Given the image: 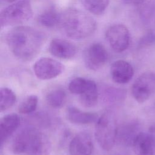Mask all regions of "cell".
Returning <instances> with one entry per match:
<instances>
[{
	"mask_svg": "<svg viewBox=\"0 0 155 155\" xmlns=\"http://www.w3.org/2000/svg\"><path fill=\"white\" fill-rule=\"evenodd\" d=\"M45 40V35L42 31L26 25L12 28L5 36L10 50L22 61H30L35 58L40 51Z\"/></svg>",
	"mask_w": 155,
	"mask_h": 155,
	"instance_id": "cell-1",
	"label": "cell"
},
{
	"mask_svg": "<svg viewBox=\"0 0 155 155\" xmlns=\"http://www.w3.org/2000/svg\"><path fill=\"white\" fill-rule=\"evenodd\" d=\"M11 149L18 155H48L51 143L48 137L39 129L23 128L13 139Z\"/></svg>",
	"mask_w": 155,
	"mask_h": 155,
	"instance_id": "cell-2",
	"label": "cell"
},
{
	"mask_svg": "<svg viewBox=\"0 0 155 155\" xmlns=\"http://www.w3.org/2000/svg\"><path fill=\"white\" fill-rule=\"evenodd\" d=\"M59 27L68 38L79 40L89 37L94 32L96 22L85 12L71 8L61 13Z\"/></svg>",
	"mask_w": 155,
	"mask_h": 155,
	"instance_id": "cell-3",
	"label": "cell"
},
{
	"mask_svg": "<svg viewBox=\"0 0 155 155\" xmlns=\"http://www.w3.org/2000/svg\"><path fill=\"white\" fill-rule=\"evenodd\" d=\"M117 126L114 114L105 111L97 119L94 135L99 146L105 151L111 150L117 140Z\"/></svg>",
	"mask_w": 155,
	"mask_h": 155,
	"instance_id": "cell-4",
	"label": "cell"
},
{
	"mask_svg": "<svg viewBox=\"0 0 155 155\" xmlns=\"http://www.w3.org/2000/svg\"><path fill=\"white\" fill-rule=\"evenodd\" d=\"M33 10L29 0H19L2 10L0 14L1 27L22 24L32 16Z\"/></svg>",
	"mask_w": 155,
	"mask_h": 155,
	"instance_id": "cell-5",
	"label": "cell"
},
{
	"mask_svg": "<svg viewBox=\"0 0 155 155\" xmlns=\"http://www.w3.org/2000/svg\"><path fill=\"white\" fill-rule=\"evenodd\" d=\"M155 91V73L146 71L140 74L133 82L131 93L139 103L147 101Z\"/></svg>",
	"mask_w": 155,
	"mask_h": 155,
	"instance_id": "cell-6",
	"label": "cell"
},
{
	"mask_svg": "<svg viewBox=\"0 0 155 155\" xmlns=\"http://www.w3.org/2000/svg\"><path fill=\"white\" fill-rule=\"evenodd\" d=\"M105 37L111 48L116 52H123L129 47L130 33L128 28L123 24H116L109 27Z\"/></svg>",
	"mask_w": 155,
	"mask_h": 155,
	"instance_id": "cell-7",
	"label": "cell"
},
{
	"mask_svg": "<svg viewBox=\"0 0 155 155\" xmlns=\"http://www.w3.org/2000/svg\"><path fill=\"white\" fill-rule=\"evenodd\" d=\"M64 70V65L51 58L43 57L33 65L36 76L41 80H49L59 76Z\"/></svg>",
	"mask_w": 155,
	"mask_h": 155,
	"instance_id": "cell-8",
	"label": "cell"
},
{
	"mask_svg": "<svg viewBox=\"0 0 155 155\" xmlns=\"http://www.w3.org/2000/svg\"><path fill=\"white\" fill-rule=\"evenodd\" d=\"M108 52L101 43H93L85 50L84 61L87 68L96 71L101 68L107 62Z\"/></svg>",
	"mask_w": 155,
	"mask_h": 155,
	"instance_id": "cell-9",
	"label": "cell"
},
{
	"mask_svg": "<svg viewBox=\"0 0 155 155\" xmlns=\"http://www.w3.org/2000/svg\"><path fill=\"white\" fill-rule=\"evenodd\" d=\"M93 143L90 134L82 131L77 134L70 142L68 151L70 155H91Z\"/></svg>",
	"mask_w": 155,
	"mask_h": 155,
	"instance_id": "cell-10",
	"label": "cell"
},
{
	"mask_svg": "<svg viewBox=\"0 0 155 155\" xmlns=\"http://www.w3.org/2000/svg\"><path fill=\"white\" fill-rule=\"evenodd\" d=\"M48 50L56 58L62 59H70L74 57L78 50L76 46L69 41L54 39L49 44Z\"/></svg>",
	"mask_w": 155,
	"mask_h": 155,
	"instance_id": "cell-11",
	"label": "cell"
},
{
	"mask_svg": "<svg viewBox=\"0 0 155 155\" xmlns=\"http://www.w3.org/2000/svg\"><path fill=\"white\" fill-rule=\"evenodd\" d=\"M133 74V67L126 61L117 60L111 65L110 75L113 81L115 83L127 84L132 79Z\"/></svg>",
	"mask_w": 155,
	"mask_h": 155,
	"instance_id": "cell-12",
	"label": "cell"
},
{
	"mask_svg": "<svg viewBox=\"0 0 155 155\" xmlns=\"http://www.w3.org/2000/svg\"><path fill=\"white\" fill-rule=\"evenodd\" d=\"M132 145L136 155H154L155 137L150 132H140L134 139Z\"/></svg>",
	"mask_w": 155,
	"mask_h": 155,
	"instance_id": "cell-13",
	"label": "cell"
},
{
	"mask_svg": "<svg viewBox=\"0 0 155 155\" xmlns=\"http://www.w3.org/2000/svg\"><path fill=\"white\" fill-rule=\"evenodd\" d=\"M67 119L71 123L78 125H87L97 122L96 113L84 111L75 107H69L66 111Z\"/></svg>",
	"mask_w": 155,
	"mask_h": 155,
	"instance_id": "cell-14",
	"label": "cell"
},
{
	"mask_svg": "<svg viewBox=\"0 0 155 155\" xmlns=\"http://www.w3.org/2000/svg\"><path fill=\"white\" fill-rule=\"evenodd\" d=\"M20 122V117L16 113H10L5 115L1 118L0 121L1 146L19 127Z\"/></svg>",
	"mask_w": 155,
	"mask_h": 155,
	"instance_id": "cell-15",
	"label": "cell"
},
{
	"mask_svg": "<svg viewBox=\"0 0 155 155\" xmlns=\"http://www.w3.org/2000/svg\"><path fill=\"white\" fill-rule=\"evenodd\" d=\"M139 133L138 132L137 124L130 122L118 127L117 139L124 145H132L134 139Z\"/></svg>",
	"mask_w": 155,
	"mask_h": 155,
	"instance_id": "cell-16",
	"label": "cell"
},
{
	"mask_svg": "<svg viewBox=\"0 0 155 155\" xmlns=\"http://www.w3.org/2000/svg\"><path fill=\"white\" fill-rule=\"evenodd\" d=\"M61 13L54 7L49 8L41 13L38 18V22L43 27L53 28L59 26Z\"/></svg>",
	"mask_w": 155,
	"mask_h": 155,
	"instance_id": "cell-17",
	"label": "cell"
},
{
	"mask_svg": "<svg viewBox=\"0 0 155 155\" xmlns=\"http://www.w3.org/2000/svg\"><path fill=\"white\" fill-rule=\"evenodd\" d=\"M94 81L81 77L73 79L68 84L69 91L79 96L87 92L90 88L96 85Z\"/></svg>",
	"mask_w": 155,
	"mask_h": 155,
	"instance_id": "cell-18",
	"label": "cell"
},
{
	"mask_svg": "<svg viewBox=\"0 0 155 155\" xmlns=\"http://www.w3.org/2000/svg\"><path fill=\"white\" fill-rule=\"evenodd\" d=\"M66 93L61 88H56L50 91L46 95V102L53 108H58L64 105L66 101Z\"/></svg>",
	"mask_w": 155,
	"mask_h": 155,
	"instance_id": "cell-19",
	"label": "cell"
},
{
	"mask_svg": "<svg viewBox=\"0 0 155 155\" xmlns=\"http://www.w3.org/2000/svg\"><path fill=\"white\" fill-rule=\"evenodd\" d=\"M16 101L15 93L7 87L1 88L0 90V111H5L11 108Z\"/></svg>",
	"mask_w": 155,
	"mask_h": 155,
	"instance_id": "cell-20",
	"label": "cell"
},
{
	"mask_svg": "<svg viewBox=\"0 0 155 155\" xmlns=\"http://www.w3.org/2000/svg\"><path fill=\"white\" fill-rule=\"evenodd\" d=\"M109 2L110 0H84V5L90 13L101 15L104 13Z\"/></svg>",
	"mask_w": 155,
	"mask_h": 155,
	"instance_id": "cell-21",
	"label": "cell"
},
{
	"mask_svg": "<svg viewBox=\"0 0 155 155\" xmlns=\"http://www.w3.org/2000/svg\"><path fill=\"white\" fill-rule=\"evenodd\" d=\"M38 103L37 96L31 94L25 98L18 107V112L20 114H27L33 113L36 108Z\"/></svg>",
	"mask_w": 155,
	"mask_h": 155,
	"instance_id": "cell-22",
	"label": "cell"
},
{
	"mask_svg": "<svg viewBox=\"0 0 155 155\" xmlns=\"http://www.w3.org/2000/svg\"><path fill=\"white\" fill-rule=\"evenodd\" d=\"M99 93L97 85L92 87L87 93L79 96L80 102L86 107H92L94 106L98 101Z\"/></svg>",
	"mask_w": 155,
	"mask_h": 155,
	"instance_id": "cell-23",
	"label": "cell"
},
{
	"mask_svg": "<svg viewBox=\"0 0 155 155\" xmlns=\"http://www.w3.org/2000/svg\"><path fill=\"white\" fill-rule=\"evenodd\" d=\"M154 44H155V32L152 30L148 31L139 41V45L142 47L148 46Z\"/></svg>",
	"mask_w": 155,
	"mask_h": 155,
	"instance_id": "cell-24",
	"label": "cell"
},
{
	"mask_svg": "<svg viewBox=\"0 0 155 155\" xmlns=\"http://www.w3.org/2000/svg\"><path fill=\"white\" fill-rule=\"evenodd\" d=\"M124 94H125L124 93L123 91L120 90V89L110 88L107 91L106 96L108 97V101H115L116 100H119Z\"/></svg>",
	"mask_w": 155,
	"mask_h": 155,
	"instance_id": "cell-25",
	"label": "cell"
},
{
	"mask_svg": "<svg viewBox=\"0 0 155 155\" xmlns=\"http://www.w3.org/2000/svg\"><path fill=\"white\" fill-rule=\"evenodd\" d=\"M123 2L126 4L130 5H139L142 4L144 0H122Z\"/></svg>",
	"mask_w": 155,
	"mask_h": 155,
	"instance_id": "cell-26",
	"label": "cell"
},
{
	"mask_svg": "<svg viewBox=\"0 0 155 155\" xmlns=\"http://www.w3.org/2000/svg\"><path fill=\"white\" fill-rule=\"evenodd\" d=\"M149 132L152 133V134H154L155 133V124L152 125L150 128H149Z\"/></svg>",
	"mask_w": 155,
	"mask_h": 155,
	"instance_id": "cell-27",
	"label": "cell"
},
{
	"mask_svg": "<svg viewBox=\"0 0 155 155\" xmlns=\"http://www.w3.org/2000/svg\"><path fill=\"white\" fill-rule=\"evenodd\" d=\"M8 2H12V1H16V0H6Z\"/></svg>",
	"mask_w": 155,
	"mask_h": 155,
	"instance_id": "cell-28",
	"label": "cell"
}]
</instances>
